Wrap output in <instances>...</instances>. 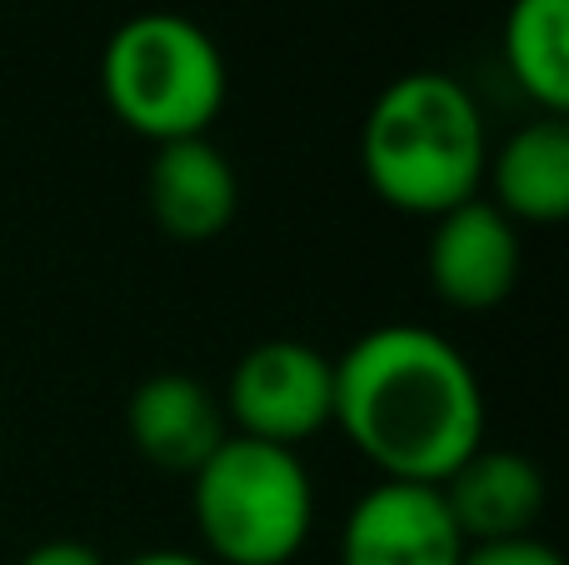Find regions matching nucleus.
<instances>
[{
    "label": "nucleus",
    "instance_id": "f257e3e1",
    "mask_svg": "<svg viewBox=\"0 0 569 565\" xmlns=\"http://www.w3.org/2000/svg\"><path fill=\"white\" fill-rule=\"evenodd\" d=\"M385 480L445 486L485 446V390L450 336L410 320L375 326L335 356V420Z\"/></svg>",
    "mask_w": 569,
    "mask_h": 565
},
{
    "label": "nucleus",
    "instance_id": "f03ea898",
    "mask_svg": "<svg viewBox=\"0 0 569 565\" xmlns=\"http://www.w3.org/2000/svg\"><path fill=\"white\" fill-rule=\"evenodd\" d=\"M490 166L480 100L445 70H410L375 96L360 126V170L400 216H445L480 196Z\"/></svg>",
    "mask_w": 569,
    "mask_h": 565
},
{
    "label": "nucleus",
    "instance_id": "7ed1b4c3",
    "mask_svg": "<svg viewBox=\"0 0 569 565\" xmlns=\"http://www.w3.org/2000/svg\"><path fill=\"white\" fill-rule=\"evenodd\" d=\"M100 90L126 130L150 146H170L216 126L230 70L206 26L176 10H140L110 30L100 50Z\"/></svg>",
    "mask_w": 569,
    "mask_h": 565
},
{
    "label": "nucleus",
    "instance_id": "20e7f679",
    "mask_svg": "<svg viewBox=\"0 0 569 565\" xmlns=\"http://www.w3.org/2000/svg\"><path fill=\"white\" fill-rule=\"evenodd\" d=\"M206 561L216 565H290L315 531V486L300 450L230 430L216 456L190 476Z\"/></svg>",
    "mask_w": 569,
    "mask_h": 565
},
{
    "label": "nucleus",
    "instance_id": "39448f33",
    "mask_svg": "<svg viewBox=\"0 0 569 565\" xmlns=\"http://www.w3.org/2000/svg\"><path fill=\"white\" fill-rule=\"evenodd\" d=\"M220 406L236 436L300 450L335 420V360L310 340H260L236 360Z\"/></svg>",
    "mask_w": 569,
    "mask_h": 565
},
{
    "label": "nucleus",
    "instance_id": "423d86ee",
    "mask_svg": "<svg viewBox=\"0 0 569 565\" xmlns=\"http://www.w3.org/2000/svg\"><path fill=\"white\" fill-rule=\"evenodd\" d=\"M525 246L520 226L490 206L485 196L465 200V206L435 216L430 250H425V270H430V290L450 310H495L510 300L520 286Z\"/></svg>",
    "mask_w": 569,
    "mask_h": 565
},
{
    "label": "nucleus",
    "instance_id": "0eeeda50",
    "mask_svg": "<svg viewBox=\"0 0 569 565\" xmlns=\"http://www.w3.org/2000/svg\"><path fill=\"white\" fill-rule=\"evenodd\" d=\"M465 536L440 486L380 480L340 526V565H460Z\"/></svg>",
    "mask_w": 569,
    "mask_h": 565
},
{
    "label": "nucleus",
    "instance_id": "6e6552de",
    "mask_svg": "<svg viewBox=\"0 0 569 565\" xmlns=\"http://www.w3.org/2000/svg\"><path fill=\"white\" fill-rule=\"evenodd\" d=\"M130 446L166 476H196L230 436L220 396L186 370H160L140 380L126 400Z\"/></svg>",
    "mask_w": 569,
    "mask_h": 565
},
{
    "label": "nucleus",
    "instance_id": "1a4fd4ad",
    "mask_svg": "<svg viewBox=\"0 0 569 565\" xmlns=\"http://www.w3.org/2000/svg\"><path fill=\"white\" fill-rule=\"evenodd\" d=\"M146 200L160 236L180 246H206L230 230L240 210V176L210 136L156 146L146 176Z\"/></svg>",
    "mask_w": 569,
    "mask_h": 565
},
{
    "label": "nucleus",
    "instance_id": "9d476101",
    "mask_svg": "<svg viewBox=\"0 0 569 565\" xmlns=\"http://www.w3.org/2000/svg\"><path fill=\"white\" fill-rule=\"evenodd\" d=\"M465 546L475 541H510L535 536V521L545 516V470L520 450L480 446L445 476L440 486Z\"/></svg>",
    "mask_w": 569,
    "mask_h": 565
},
{
    "label": "nucleus",
    "instance_id": "9b49d317",
    "mask_svg": "<svg viewBox=\"0 0 569 565\" xmlns=\"http://www.w3.org/2000/svg\"><path fill=\"white\" fill-rule=\"evenodd\" d=\"M500 216L515 226H560L569 216V126L565 116L525 120L485 166Z\"/></svg>",
    "mask_w": 569,
    "mask_h": 565
},
{
    "label": "nucleus",
    "instance_id": "f8f14e48",
    "mask_svg": "<svg viewBox=\"0 0 569 565\" xmlns=\"http://www.w3.org/2000/svg\"><path fill=\"white\" fill-rule=\"evenodd\" d=\"M505 70L540 116L569 110V0H510Z\"/></svg>",
    "mask_w": 569,
    "mask_h": 565
},
{
    "label": "nucleus",
    "instance_id": "ddd939ff",
    "mask_svg": "<svg viewBox=\"0 0 569 565\" xmlns=\"http://www.w3.org/2000/svg\"><path fill=\"white\" fill-rule=\"evenodd\" d=\"M460 565H565V556L540 536H510V541H475V546H465Z\"/></svg>",
    "mask_w": 569,
    "mask_h": 565
},
{
    "label": "nucleus",
    "instance_id": "4468645a",
    "mask_svg": "<svg viewBox=\"0 0 569 565\" xmlns=\"http://www.w3.org/2000/svg\"><path fill=\"white\" fill-rule=\"evenodd\" d=\"M16 565H106V556L86 541H40Z\"/></svg>",
    "mask_w": 569,
    "mask_h": 565
},
{
    "label": "nucleus",
    "instance_id": "2eb2a0df",
    "mask_svg": "<svg viewBox=\"0 0 569 565\" xmlns=\"http://www.w3.org/2000/svg\"><path fill=\"white\" fill-rule=\"evenodd\" d=\"M130 565H216V561H206L200 551H146Z\"/></svg>",
    "mask_w": 569,
    "mask_h": 565
}]
</instances>
